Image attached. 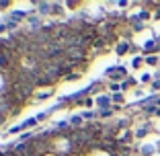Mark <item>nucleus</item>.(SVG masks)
Here are the masks:
<instances>
[{
	"label": "nucleus",
	"mask_w": 160,
	"mask_h": 156,
	"mask_svg": "<svg viewBox=\"0 0 160 156\" xmlns=\"http://www.w3.org/2000/svg\"><path fill=\"white\" fill-rule=\"evenodd\" d=\"M125 49H127V45H119V48H117V52H119V53H123Z\"/></svg>",
	"instance_id": "f257e3e1"
},
{
	"label": "nucleus",
	"mask_w": 160,
	"mask_h": 156,
	"mask_svg": "<svg viewBox=\"0 0 160 156\" xmlns=\"http://www.w3.org/2000/svg\"><path fill=\"white\" fill-rule=\"evenodd\" d=\"M80 121H82V117H72V123H74V125H76V123H80Z\"/></svg>",
	"instance_id": "f03ea898"
},
{
	"label": "nucleus",
	"mask_w": 160,
	"mask_h": 156,
	"mask_svg": "<svg viewBox=\"0 0 160 156\" xmlns=\"http://www.w3.org/2000/svg\"><path fill=\"white\" fill-rule=\"evenodd\" d=\"M4 88V78H2V76H0V90Z\"/></svg>",
	"instance_id": "7ed1b4c3"
},
{
	"label": "nucleus",
	"mask_w": 160,
	"mask_h": 156,
	"mask_svg": "<svg viewBox=\"0 0 160 156\" xmlns=\"http://www.w3.org/2000/svg\"><path fill=\"white\" fill-rule=\"evenodd\" d=\"M49 156H52V154H49Z\"/></svg>",
	"instance_id": "20e7f679"
}]
</instances>
